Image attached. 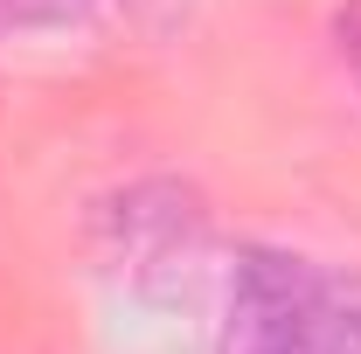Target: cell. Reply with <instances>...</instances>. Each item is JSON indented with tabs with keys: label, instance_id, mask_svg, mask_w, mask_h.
Listing matches in <instances>:
<instances>
[{
	"label": "cell",
	"instance_id": "obj_1",
	"mask_svg": "<svg viewBox=\"0 0 361 354\" xmlns=\"http://www.w3.org/2000/svg\"><path fill=\"white\" fill-rule=\"evenodd\" d=\"M216 354H361V278L292 250H243Z\"/></svg>",
	"mask_w": 361,
	"mask_h": 354
},
{
	"label": "cell",
	"instance_id": "obj_2",
	"mask_svg": "<svg viewBox=\"0 0 361 354\" xmlns=\"http://www.w3.org/2000/svg\"><path fill=\"white\" fill-rule=\"evenodd\" d=\"M202 229H209V202H202V188H188L174 174L133 181L126 195H111L97 209V236H104L111 264L139 271V278L188 264L202 250Z\"/></svg>",
	"mask_w": 361,
	"mask_h": 354
},
{
	"label": "cell",
	"instance_id": "obj_3",
	"mask_svg": "<svg viewBox=\"0 0 361 354\" xmlns=\"http://www.w3.org/2000/svg\"><path fill=\"white\" fill-rule=\"evenodd\" d=\"M334 42H341V56H348V70H355V84H361V0L334 14Z\"/></svg>",
	"mask_w": 361,
	"mask_h": 354
},
{
	"label": "cell",
	"instance_id": "obj_4",
	"mask_svg": "<svg viewBox=\"0 0 361 354\" xmlns=\"http://www.w3.org/2000/svg\"><path fill=\"white\" fill-rule=\"evenodd\" d=\"M7 21H21V14H14V0H0V28H7Z\"/></svg>",
	"mask_w": 361,
	"mask_h": 354
}]
</instances>
